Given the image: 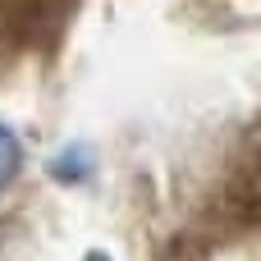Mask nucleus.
<instances>
[{"instance_id": "obj_1", "label": "nucleus", "mask_w": 261, "mask_h": 261, "mask_svg": "<svg viewBox=\"0 0 261 261\" xmlns=\"http://www.w3.org/2000/svg\"><path fill=\"white\" fill-rule=\"evenodd\" d=\"M14 170H18V142H14V138L0 128V184H5Z\"/></svg>"}]
</instances>
